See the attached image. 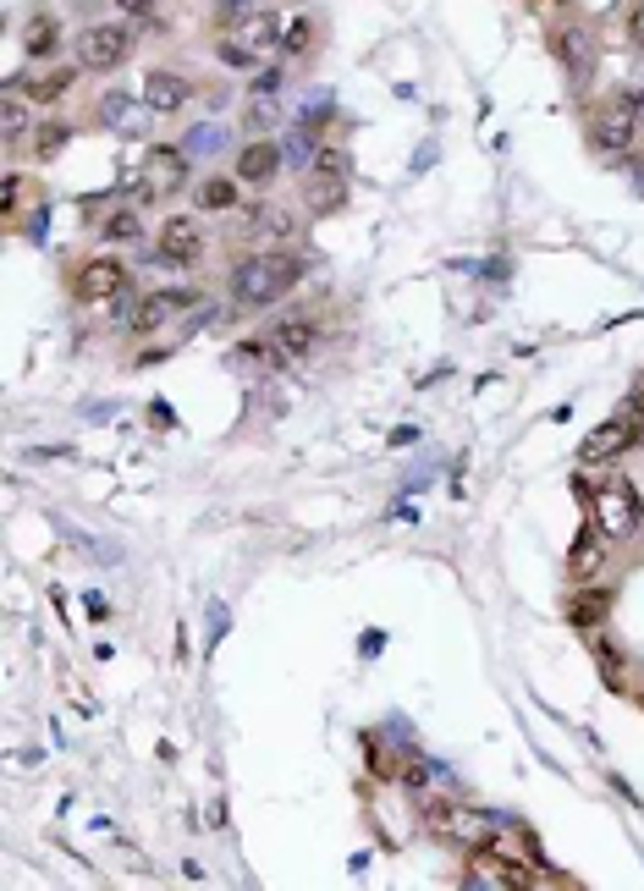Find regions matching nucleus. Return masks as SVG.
I'll return each mask as SVG.
<instances>
[{
  "mask_svg": "<svg viewBox=\"0 0 644 891\" xmlns=\"http://www.w3.org/2000/svg\"><path fill=\"white\" fill-rule=\"evenodd\" d=\"M122 292H127V264L116 253H94V259L77 264V276H72V298L77 303L100 309V303H116Z\"/></svg>",
  "mask_w": 644,
  "mask_h": 891,
  "instance_id": "obj_8",
  "label": "nucleus"
},
{
  "mask_svg": "<svg viewBox=\"0 0 644 891\" xmlns=\"http://www.w3.org/2000/svg\"><path fill=\"white\" fill-rule=\"evenodd\" d=\"M308 276V259L292 253V248H260V253H243L231 264V298L243 309H270L281 298H292V287Z\"/></svg>",
  "mask_w": 644,
  "mask_h": 891,
  "instance_id": "obj_1",
  "label": "nucleus"
},
{
  "mask_svg": "<svg viewBox=\"0 0 644 891\" xmlns=\"http://www.w3.org/2000/svg\"><path fill=\"white\" fill-rule=\"evenodd\" d=\"M622 34H628V45H633V50H644V0H633V7H628Z\"/></svg>",
  "mask_w": 644,
  "mask_h": 891,
  "instance_id": "obj_34",
  "label": "nucleus"
},
{
  "mask_svg": "<svg viewBox=\"0 0 644 891\" xmlns=\"http://www.w3.org/2000/svg\"><path fill=\"white\" fill-rule=\"evenodd\" d=\"M188 100H193V83H188L182 72H149V77H143V105H149L154 116H177Z\"/></svg>",
  "mask_w": 644,
  "mask_h": 891,
  "instance_id": "obj_15",
  "label": "nucleus"
},
{
  "mask_svg": "<svg viewBox=\"0 0 644 891\" xmlns=\"http://www.w3.org/2000/svg\"><path fill=\"white\" fill-rule=\"evenodd\" d=\"M308 171H319V176H353V154H348V143H342V138H319L314 154H308Z\"/></svg>",
  "mask_w": 644,
  "mask_h": 891,
  "instance_id": "obj_22",
  "label": "nucleus"
},
{
  "mask_svg": "<svg viewBox=\"0 0 644 891\" xmlns=\"http://www.w3.org/2000/svg\"><path fill=\"white\" fill-rule=\"evenodd\" d=\"M396 781L408 787V792H419V798H425V792H430V781H435V770H430V760H419V754H414V760H402Z\"/></svg>",
  "mask_w": 644,
  "mask_h": 891,
  "instance_id": "obj_29",
  "label": "nucleus"
},
{
  "mask_svg": "<svg viewBox=\"0 0 644 891\" xmlns=\"http://www.w3.org/2000/svg\"><path fill=\"white\" fill-rule=\"evenodd\" d=\"M551 55L561 61V72H568V83H573V88H584V83H590V72H595V34H590L584 23L556 28V34H551Z\"/></svg>",
  "mask_w": 644,
  "mask_h": 891,
  "instance_id": "obj_10",
  "label": "nucleus"
},
{
  "mask_svg": "<svg viewBox=\"0 0 644 891\" xmlns=\"http://www.w3.org/2000/svg\"><path fill=\"white\" fill-rule=\"evenodd\" d=\"M23 171H7V176H0V215H7V221H17V210H23Z\"/></svg>",
  "mask_w": 644,
  "mask_h": 891,
  "instance_id": "obj_30",
  "label": "nucleus"
},
{
  "mask_svg": "<svg viewBox=\"0 0 644 891\" xmlns=\"http://www.w3.org/2000/svg\"><path fill=\"white\" fill-rule=\"evenodd\" d=\"M590 517H595V528L606 534V540H633V534L644 528V501H639L633 479L606 474L601 485H590Z\"/></svg>",
  "mask_w": 644,
  "mask_h": 891,
  "instance_id": "obj_4",
  "label": "nucleus"
},
{
  "mask_svg": "<svg viewBox=\"0 0 644 891\" xmlns=\"http://www.w3.org/2000/svg\"><path fill=\"white\" fill-rule=\"evenodd\" d=\"M149 183L154 188H188V149H172V143H160V149H149Z\"/></svg>",
  "mask_w": 644,
  "mask_h": 891,
  "instance_id": "obj_17",
  "label": "nucleus"
},
{
  "mask_svg": "<svg viewBox=\"0 0 644 891\" xmlns=\"http://www.w3.org/2000/svg\"><path fill=\"white\" fill-rule=\"evenodd\" d=\"M485 858H502V864H540V842H534V831H507V837H491V848H485Z\"/></svg>",
  "mask_w": 644,
  "mask_h": 891,
  "instance_id": "obj_21",
  "label": "nucleus"
},
{
  "mask_svg": "<svg viewBox=\"0 0 644 891\" xmlns=\"http://www.w3.org/2000/svg\"><path fill=\"white\" fill-rule=\"evenodd\" d=\"M308 50H314V23L298 17V23L281 34V55H308Z\"/></svg>",
  "mask_w": 644,
  "mask_h": 891,
  "instance_id": "obj_31",
  "label": "nucleus"
},
{
  "mask_svg": "<svg viewBox=\"0 0 644 891\" xmlns=\"http://www.w3.org/2000/svg\"><path fill=\"white\" fill-rule=\"evenodd\" d=\"M204 248H210V237H204L199 215H172L166 226H160V259L177 264V271H193V264L204 259Z\"/></svg>",
  "mask_w": 644,
  "mask_h": 891,
  "instance_id": "obj_9",
  "label": "nucleus"
},
{
  "mask_svg": "<svg viewBox=\"0 0 644 891\" xmlns=\"http://www.w3.org/2000/svg\"><path fill=\"white\" fill-rule=\"evenodd\" d=\"M122 12H149V0H116Z\"/></svg>",
  "mask_w": 644,
  "mask_h": 891,
  "instance_id": "obj_36",
  "label": "nucleus"
},
{
  "mask_svg": "<svg viewBox=\"0 0 644 891\" xmlns=\"http://www.w3.org/2000/svg\"><path fill=\"white\" fill-rule=\"evenodd\" d=\"M568 589H579V583H595L601 573H606V534L595 528V517L579 528V540L568 545Z\"/></svg>",
  "mask_w": 644,
  "mask_h": 891,
  "instance_id": "obj_12",
  "label": "nucleus"
},
{
  "mask_svg": "<svg viewBox=\"0 0 644 891\" xmlns=\"http://www.w3.org/2000/svg\"><path fill=\"white\" fill-rule=\"evenodd\" d=\"M611 589L606 583H579L573 594H568V605H561V616H568V628H579V633H595L601 622L611 616Z\"/></svg>",
  "mask_w": 644,
  "mask_h": 891,
  "instance_id": "obj_13",
  "label": "nucleus"
},
{
  "mask_svg": "<svg viewBox=\"0 0 644 891\" xmlns=\"http://www.w3.org/2000/svg\"><path fill=\"white\" fill-rule=\"evenodd\" d=\"M276 83H281V72H276V66H265V72L254 77V95H276Z\"/></svg>",
  "mask_w": 644,
  "mask_h": 891,
  "instance_id": "obj_35",
  "label": "nucleus"
},
{
  "mask_svg": "<svg viewBox=\"0 0 644 891\" xmlns=\"http://www.w3.org/2000/svg\"><path fill=\"white\" fill-rule=\"evenodd\" d=\"M66 143H72V127H66V122H39V127H34V138H28V149H34V160H39V165H45V160H55Z\"/></svg>",
  "mask_w": 644,
  "mask_h": 891,
  "instance_id": "obj_26",
  "label": "nucleus"
},
{
  "mask_svg": "<svg viewBox=\"0 0 644 891\" xmlns=\"http://www.w3.org/2000/svg\"><path fill=\"white\" fill-rule=\"evenodd\" d=\"M237 176H204V183L193 188V199H199V210H231L237 204Z\"/></svg>",
  "mask_w": 644,
  "mask_h": 891,
  "instance_id": "obj_25",
  "label": "nucleus"
},
{
  "mask_svg": "<svg viewBox=\"0 0 644 891\" xmlns=\"http://www.w3.org/2000/svg\"><path fill=\"white\" fill-rule=\"evenodd\" d=\"M100 237H105V242H138V237H143V221H138V210H132V204L111 210V215H105V226H100Z\"/></svg>",
  "mask_w": 644,
  "mask_h": 891,
  "instance_id": "obj_28",
  "label": "nucleus"
},
{
  "mask_svg": "<svg viewBox=\"0 0 644 891\" xmlns=\"http://www.w3.org/2000/svg\"><path fill=\"white\" fill-rule=\"evenodd\" d=\"M138 34L127 23H89L84 39H77V66L84 72H116L127 55H132Z\"/></svg>",
  "mask_w": 644,
  "mask_h": 891,
  "instance_id": "obj_7",
  "label": "nucleus"
},
{
  "mask_svg": "<svg viewBox=\"0 0 644 891\" xmlns=\"http://www.w3.org/2000/svg\"><path fill=\"white\" fill-rule=\"evenodd\" d=\"M34 100L17 95V88H7V100H0V138H7V149H23L28 133H34Z\"/></svg>",
  "mask_w": 644,
  "mask_h": 891,
  "instance_id": "obj_18",
  "label": "nucleus"
},
{
  "mask_svg": "<svg viewBox=\"0 0 644 891\" xmlns=\"http://www.w3.org/2000/svg\"><path fill=\"white\" fill-rule=\"evenodd\" d=\"M281 50V23L276 12H249L243 23L220 28V61L231 66H260V55Z\"/></svg>",
  "mask_w": 644,
  "mask_h": 891,
  "instance_id": "obj_6",
  "label": "nucleus"
},
{
  "mask_svg": "<svg viewBox=\"0 0 644 891\" xmlns=\"http://www.w3.org/2000/svg\"><path fill=\"white\" fill-rule=\"evenodd\" d=\"M61 50V17L55 12H34L28 28H23V55L28 61H50Z\"/></svg>",
  "mask_w": 644,
  "mask_h": 891,
  "instance_id": "obj_19",
  "label": "nucleus"
},
{
  "mask_svg": "<svg viewBox=\"0 0 644 891\" xmlns=\"http://www.w3.org/2000/svg\"><path fill=\"white\" fill-rule=\"evenodd\" d=\"M237 359H243L249 369H260V375H270V369H281V364H287V352L276 347V336H254V341L237 347Z\"/></svg>",
  "mask_w": 644,
  "mask_h": 891,
  "instance_id": "obj_24",
  "label": "nucleus"
},
{
  "mask_svg": "<svg viewBox=\"0 0 644 891\" xmlns=\"http://www.w3.org/2000/svg\"><path fill=\"white\" fill-rule=\"evenodd\" d=\"M231 176H237L243 188H270L276 176H281V143H276V138H249L243 149H237Z\"/></svg>",
  "mask_w": 644,
  "mask_h": 891,
  "instance_id": "obj_11",
  "label": "nucleus"
},
{
  "mask_svg": "<svg viewBox=\"0 0 644 891\" xmlns=\"http://www.w3.org/2000/svg\"><path fill=\"white\" fill-rule=\"evenodd\" d=\"M595 666H601V682L606 688H617V693L628 688V655L611 639H595Z\"/></svg>",
  "mask_w": 644,
  "mask_h": 891,
  "instance_id": "obj_27",
  "label": "nucleus"
},
{
  "mask_svg": "<svg viewBox=\"0 0 644 891\" xmlns=\"http://www.w3.org/2000/svg\"><path fill=\"white\" fill-rule=\"evenodd\" d=\"M419 826H425L435 842L468 848V853H485L491 837H496V826L479 815V810H468L463 798H430V792H425V804H419Z\"/></svg>",
  "mask_w": 644,
  "mask_h": 891,
  "instance_id": "obj_3",
  "label": "nucleus"
},
{
  "mask_svg": "<svg viewBox=\"0 0 644 891\" xmlns=\"http://www.w3.org/2000/svg\"><path fill=\"white\" fill-rule=\"evenodd\" d=\"M348 199H353L348 176H319V171H308V176H303V210H308L314 221H326V215L348 210Z\"/></svg>",
  "mask_w": 644,
  "mask_h": 891,
  "instance_id": "obj_16",
  "label": "nucleus"
},
{
  "mask_svg": "<svg viewBox=\"0 0 644 891\" xmlns=\"http://www.w3.org/2000/svg\"><path fill=\"white\" fill-rule=\"evenodd\" d=\"M639 440H644V386L628 391L622 407H617L601 429H590V440L579 446V463H584V468H595V463H617L622 452H633Z\"/></svg>",
  "mask_w": 644,
  "mask_h": 891,
  "instance_id": "obj_5",
  "label": "nucleus"
},
{
  "mask_svg": "<svg viewBox=\"0 0 644 891\" xmlns=\"http://www.w3.org/2000/svg\"><path fill=\"white\" fill-rule=\"evenodd\" d=\"M265 237L270 242H292L298 237V215L292 210H265Z\"/></svg>",
  "mask_w": 644,
  "mask_h": 891,
  "instance_id": "obj_32",
  "label": "nucleus"
},
{
  "mask_svg": "<svg viewBox=\"0 0 644 891\" xmlns=\"http://www.w3.org/2000/svg\"><path fill=\"white\" fill-rule=\"evenodd\" d=\"M276 347L287 352V364H298V359H308V352L319 347V330H314V319H303V314H292V319H281L276 330Z\"/></svg>",
  "mask_w": 644,
  "mask_h": 891,
  "instance_id": "obj_20",
  "label": "nucleus"
},
{
  "mask_svg": "<svg viewBox=\"0 0 644 891\" xmlns=\"http://www.w3.org/2000/svg\"><path fill=\"white\" fill-rule=\"evenodd\" d=\"M193 303V292H149L138 298V309L127 314V336H154L160 325H166L172 314H182Z\"/></svg>",
  "mask_w": 644,
  "mask_h": 891,
  "instance_id": "obj_14",
  "label": "nucleus"
},
{
  "mask_svg": "<svg viewBox=\"0 0 644 891\" xmlns=\"http://www.w3.org/2000/svg\"><path fill=\"white\" fill-rule=\"evenodd\" d=\"M249 12H260L254 0H215V28H231V23H243Z\"/></svg>",
  "mask_w": 644,
  "mask_h": 891,
  "instance_id": "obj_33",
  "label": "nucleus"
},
{
  "mask_svg": "<svg viewBox=\"0 0 644 891\" xmlns=\"http://www.w3.org/2000/svg\"><path fill=\"white\" fill-rule=\"evenodd\" d=\"M584 133H590V143H595L601 154L622 160V154L639 143V133H644V105H639V95H628V88H611V95L590 100Z\"/></svg>",
  "mask_w": 644,
  "mask_h": 891,
  "instance_id": "obj_2",
  "label": "nucleus"
},
{
  "mask_svg": "<svg viewBox=\"0 0 644 891\" xmlns=\"http://www.w3.org/2000/svg\"><path fill=\"white\" fill-rule=\"evenodd\" d=\"M77 72H84V66H61V72H45V77H34V83L23 88V95H28L34 105H55V100H66V88L77 83Z\"/></svg>",
  "mask_w": 644,
  "mask_h": 891,
  "instance_id": "obj_23",
  "label": "nucleus"
}]
</instances>
